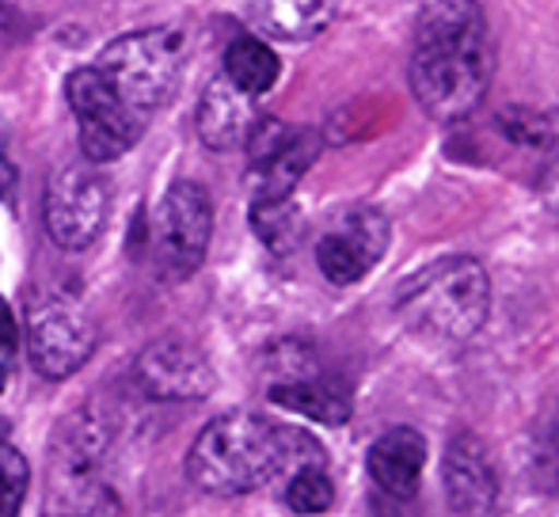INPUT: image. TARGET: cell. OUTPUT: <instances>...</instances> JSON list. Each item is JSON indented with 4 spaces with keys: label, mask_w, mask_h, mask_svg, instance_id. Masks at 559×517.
<instances>
[{
    "label": "cell",
    "mask_w": 559,
    "mask_h": 517,
    "mask_svg": "<svg viewBox=\"0 0 559 517\" xmlns=\"http://www.w3.org/2000/svg\"><path fill=\"white\" fill-rule=\"evenodd\" d=\"M442 483L449 510L456 517H487L499 498V480L487 445L476 434H456L445 445L442 460Z\"/></svg>",
    "instance_id": "obj_12"
},
{
    "label": "cell",
    "mask_w": 559,
    "mask_h": 517,
    "mask_svg": "<svg viewBox=\"0 0 559 517\" xmlns=\"http://www.w3.org/2000/svg\"><path fill=\"white\" fill-rule=\"evenodd\" d=\"M15 187H20V171H15L12 148H8V130L0 127V199L15 206Z\"/></svg>",
    "instance_id": "obj_22"
},
{
    "label": "cell",
    "mask_w": 559,
    "mask_h": 517,
    "mask_svg": "<svg viewBox=\"0 0 559 517\" xmlns=\"http://www.w3.org/2000/svg\"><path fill=\"white\" fill-rule=\"evenodd\" d=\"M533 472H537V480L545 483V491L559 495V419L548 422V426L540 430L537 457H533Z\"/></svg>",
    "instance_id": "obj_21"
},
{
    "label": "cell",
    "mask_w": 559,
    "mask_h": 517,
    "mask_svg": "<svg viewBox=\"0 0 559 517\" xmlns=\"http://www.w3.org/2000/svg\"><path fill=\"white\" fill-rule=\"evenodd\" d=\"M214 237V202L206 187L194 179H179L168 187L153 214V232H148V252H153V270L160 281H187L202 266Z\"/></svg>",
    "instance_id": "obj_5"
},
{
    "label": "cell",
    "mask_w": 559,
    "mask_h": 517,
    "mask_svg": "<svg viewBox=\"0 0 559 517\" xmlns=\"http://www.w3.org/2000/svg\"><path fill=\"white\" fill-rule=\"evenodd\" d=\"M407 81L430 119L461 122L476 111L491 81L479 0H419Z\"/></svg>",
    "instance_id": "obj_1"
},
{
    "label": "cell",
    "mask_w": 559,
    "mask_h": 517,
    "mask_svg": "<svg viewBox=\"0 0 559 517\" xmlns=\"http://www.w3.org/2000/svg\"><path fill=\"white\" fill-rule=\"evenodd\" d=\"M0 35H4V8H0Z\"/></svg>",
    "instance_id": "obj_25"
},
{
    "label": "cell",
    "mask_w": 559,
    "mask_h": 517,
    "mask_svg": "<svg viewBox=\"0 0 559 517\" xmlns=\"http://www.w3.org/2000/svg\"><path fill=\"white\" fill-rule=\"evenodd\" d=\"M384 252H389V217L373 206H350L320 237L317 263L328 281L354 286L381 263Z\"/></svg>",
    "instance_id": "obj_10"
},
{
    "label": "cell",
    "mask_w": 559,
    "mask_h": 517,
    "mask_svg": "<svg viewBox=\"0 0 559 517\" xmlns=\"http://www.w3.org/2000/svg\"><path fill=\"white\" fill-rule=\"evenodd\" d=\"M46 232L66 252H84L107 229L111 217V183L99 176V164H66L46 183Z\"/></svg>",
    "instance_id": "obj_7"
},
{
    "label": "cell",
    "mask_w": 559,
    "mask_h": 517,
    "mask_svg": "<svg viewBox=\"0 0 559 517\" xmlns=\"http://www.w3.org/2000/svg\"><path fill=\"white\" fill-rule=\"evenodd\" d=\"M4 388H8V370L0 365V396H4Z\"/></svg>",
    "instance_id": "obj_24"
},
{
    "label": "cell",
    "mask_w": 559,
    "mask_h": 517,
    "mask_svg": "<svg viewBox=\"0 0 559 517\" xmlns=\"http://www.w3.org/2000/svg\"><path fill=\"white\" fill-rule=\"evenodd\" d=\"M66 99L81 127V153L88 164H111L138 145L145 115L126 107L96 65L76 69L66 81Z\"/></svg>",
    "instance_id": "obj_6"
},
{
    "label": "cell",
    "mask_w": 559,
    "mask_h": 517,
    "mask_svg": "<svg viewBox=\"0 0 559 517\" xmlns=\"http://www.w3.org/2000/svg\"><path fill=\"white\" fill-rule=\"evenodd\" d=\"M324 465V449L305 430L278 426L255 411L217 414L187 453V476L206 495H248L282 472Z\"/></svg>",
    "instance_id": "obj_2"
},
{
    "label": "cell",
    "mask_w": 559,
    "mask_h": 517,
    "mask_svg": "<svg viewBox=\"0 0 559 517\" xmlns=\"http://www.w3.org/2000/svg\"><path fill=\"white\" fill-rule=\"evenodd\" d=\"M133 381L148 399H168V404H187V399H206L217 388V373L210 358L187 339H156L133 362Z\"/></svg>",
    "instance_id": "obj_11"
},
{
    "label": "cell",
    "mask_w": 559,
    "mask_h": 517,
    "mask_svg": "<svg viewBox=\"0 0 559 517\" xmlns=\"http://www.w3.org/2000/svg\"><path fill=\"white\" fill-rule=\"evenodd\" d=\"M187 61V35L179 27H145L118 35L99 53L96 69L126 107L148 115L164 107L179 88Z\"/></svg>",
    "instance_id": "obj_4"
},
{
    "label": "cell",
    "mask_w": 559,
    "mask_h": 517,
    "mask_svg": "<svg viewBox=\"0 0 559 517\" xmlns=\"http://www.w3.org/2000/svg\"><path fill=\"white\" fill-rule=\"evenodd\" d=\"M27 354L46 381H66L96 354V324L69 293H43L27 316Z\"/></svg>",
    "instance_id": "obj_8"
},
{
    "label": "cell",
    "mask_w": 559,
    "mask_h": 517,
    "mask_svg": "<svg viewBox=\"0 0 559 517\" xmlns=\"http://www.w3.org/2000/svg\"><path fill=\"white\" fill-rule=\"evenodd\" d=\"M338 0H248V15L263 35L309 43L332 27Z\"/></svg>",
    "instance_id": "obj_15"
},
{
    "label": "cell",
    "mask_w": 559,
    "mask_h": 517,
    "mask_svg": "<svg viewBox=\"0 0 559 517\" xmlns=\"http://www.w3.org/2000/svg\"><path fill=\"white\" fill-rule=\"evenodd\" d=\"M27 488H31L27 457L0 437V517H20Z\"/></svg>",
    "instance_id": "obj_20"
},
{
    "label": "cell",
    "mask_w": 559,
    "mask_h": 517,
    "mask_svg": "<svg viewBox=\"0 0 559 517\" xmlns=\"http://www.w3.org/2000/svg\"><path fill=\"white\" fill-rule=\"evenodd\" d=\"M278 73H282V61L263 38H233L225 50V76L236 84L240 92L248 96H266V92L278 84Z\"/></svg>",
    "instance_id": "obj_18"
},
{
    "label": "cell",
    "mask_w": 559,
    "mask_h": 517,
    "mask_svg": "<svg viewBox=\"0 0 559 517\" xmlns=\"http://www.w3.org/2000/svg\"><path fill=\"white\" fill-rule=\"evenodd\" d=\"M259 119H263V115H259V107H255V96L240 92L222 73L202 92L194 127H199V137L206 148H214V153H233V148H243V141H248V133Z\"/></svg>",
    "instance_id": "obj_13"
},
{
    "label": "cell",
    "mask_w": 559,
    "mask_h": 517,
    "mask_svg": "<svg viewBox=\"0 0 559 517\" xmlns=\"http://www.w3.org/2000/svg\"><path fill=\"white\" fill-rule=\"evenodd\" d=\"M396 312L415 335L468 342L491 312V278L472 255L435 258L400 286Z\"/></svg>",
    "instance_id": "obj_3"
},
{
    "label": "cell",
    "mask_w": 559,
    "mask_h": 517,
    "mask_svg": "<svg viewBox=\"0 0 559 517\" xmlns=\"http://www.w3.org/2000/svg\"><path fill=\"white\" fill-rule=\"evenodd\" d=\"M335 503V483L324 472V465H305L289 472L286 483V506L297 514H324Z\"/></svg>",
    "instance_id": "obj_19"
},
{
    "label": "cell",
    "mask_w": 559,
    "mask_h": 517,
    "mask_svg": "<svg viewBox=\"0 0 559 517\" xmlns=\"http://www.w3.org/2000/svg\"><path fill=\"white\" fill-rule=\"evenodd\" d=\"M20 347V324H15L12 304L0 297V354H12Z\"/></svg>",
    "instance_id": "obj_23"
},
{
    "label": "cell",
    "mask_w": 559,
    "mask_h": 517,
    "mask_svg": "<svg viewBox=\"0 0 559 517\" xmlns=\"http://www.w3.org/2000/svg\"><path fill=\"white\" fill-rule=\"evenodd\" d=\"M369 476L384 495L412 498L419 491V476L427 468V437L415 426H392L369 445Z\"/></svg>",
    "instance_id": "obj_14"
},
{
    "label": "cell",
    "mask_w": 559,
    "mask_h": 517,
    "mask_svg": "<svg viewBox=\"0 0 559 517\" xmlns=\"http://www.w3.org/2000/svg\"><path fill=\"white\" fill-rule=\"evenodd\" d=\"M251 232L263 240L266 252L294 255L305 244L309 221H305L294 194H286V199H251Z\"/></svg>",
    "instance_id": "obj_17"
},
{
    "label": "cell",
    "mask_w": 559,
    "mask_h": 517,
    "mask_svg": "<svg viewBox=\"0 0 559 517\" xmlns=\"http://www.w3.org/2000/svg\"><path fill=\"white\" fill-rule=\"evenodd\" d=\"M271 399L278 407H286V411L320 422V426H343L354 411L350 392L338 385V381L324 377V373H309V377H297V381H274Z\"/></svg>",
    "instance_id": "obj_16"
},
{
    "label": "cell",
    "mask_w": 559,
    "mask_h": 517,
    "mask_svg": "<svg viewBox=\"0 0 559 517\" xmlns=\"http://www.w3.org/2000/svg\"><path fill=\"white\" fill-rule=\"evenodd\" d=\"M243 148H248L251 199H286L320 156V133L278 119H259Z\"/></svg>",
    "instance_id": "obj_9"
}]
</instances>
